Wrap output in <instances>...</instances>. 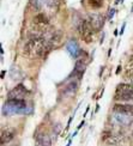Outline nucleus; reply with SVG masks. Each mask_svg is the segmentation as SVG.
<instances>
[{"mask_svg": "<svg viewBox=\"0 0 133 146\" xmlns=\"http://www.w3.org/2000/svg\"><path fill=\"white\" fill-rule=\"evenodd\" d=\"M52 42L45 36L34 35L24 46V54L29 58H43L52 49Z\"/></svg>", "mask_w": 133, "mask_h": 146, "instance_id": "1", "label": "nucleus"}, {"mask_svg": "<svg viewBox=\"0 0 133 146\" xmlns=\"http://www.w3.org/2000/svg\"><path fill=\"white\" fill-rule=\"evenodd\" d=\"M77 31L85 43H90V42H92L94 34L96 30L89 19H80L79 24L77 25Z\"/></svg>", "mask_w": 133, "mask_h": 146, "instance_id": "2", "label": "nucleus"}, {"mask_svg": "<svg viewBox=\"0 0 133 146\" xmlns=\"http://www.w3.org/2000/svg\"><path fill=\"white\" fill-rule=\"evenodd\" d=\"M116 101L133 100V84H119L115 90Z\"/></svg>", "mask_w": 133, "mask_h": 146, "instance_id": "3", "label": "nucleus"}, {"mask_svg": "<svg viewBox=\"0 0 133 146\" xmlns=\"http://www.w3.org/2000/svg\"><path fill=\"white\" fill-rule=\"evenodd\" d=\"M28 95V90L24 88V85L19 84L17 86L10 91L9 94V98H17V100H23L24 97Z\"/></svg>", "mask_w": 133, "mask_h": 146, "instance_id": "4", "label": "nucleus"}, {"mask_svg": "<svg viewBox=\"0 0 133 146\" xmlns=\"http://www.w3.org/2000/svg\"><path fill=\"white\" fill-rule=\"evenodd\" d=\"M35 146H52V140L47 133H37L35 138Z\"/></svg>", "mask_w": 133, "mask_h": 146, "instance_id": "5", "label": "nucleus"}, {"mask_svg": "<svg viewBox=\"0 0 133 146\" xmlns=\"http://www.w3.org/2000/svg\"><path fill=\"white\" fill-rule=\"evenodd\" d=\"M15 134H16V131L15 129H3L1 133H0V141H1L3 145L5 144H9L12 139L15 138Z\"/></svg>", "mask_w": 133, "mask_h": 146, "instance_id": "6", "label": "nucleus"}, {"mask_svg": "<svg viewBox=\"0 0 133 146\" xmlns=\"http://www.w3.org/2000/svg\"><path fill=\"white\" fill-rule=\"evenodd\" d=\"M6 106L10 107L12 110H22L25 108V102L23 100H17V98H9V101L6 102Z\"/></svg>", "mask_w": 133, "mask_h": 146, "instance_id": "7", "label": "nucleus"}, {"mask_svg": "<svg viewBox=\"0 0 133 146\" xmlns=\"http://www.w3.org/2000/svg\"><path fill=\"white\" fill-rule=\"evenodd\" d=\"M114 111L126 115H133V104H115Z\"/></svg>", "mask_w": 133, "mask_h": 146, "instance_id": "8", "label": "nucleus"}, {"mask_svg": "<svg viewBox=\"0 0 133 146\" xmlns=\"http://www.w3.org/2000/svg\"><path fill=\"white\" fill-rule=\"evenodd\" d=\"M34 23H35L37 27L43 28V27H47L48 24H49V19H48V17H47L45 13H39V15L35 16Z\"/></svg>", "mask_w": 133, "mask_h": 146, "instance_id": "9", "label": "nucleus"}, {"mask_svg": "<svg viewBox=\"0 0 133 146\" xmlns=\"http://www.w3.org/2000/svg\"><path fill=\"white\" fill-rule=\"evenodd\" d=\"M90 22H91L92 27L95 28L96 31H98V30L101 29V27L103 25V18H102V16L100 15H92L91 17H90Z\"/></svg>", "mask_w": 133, "mask_h": 146, "instance_id": "10", "label": "nucleus"}, {"mask_svg": "<svg viewBox=\"0 0 133 146\" xmlns=\"http://www.w3.org/2000/svg\"><path fill=\"white\" fill-rule=\"evenodd\" d=\"M89 4L92 9H101L103 5V0H89Z\"/></svg>", "mask_w": 133, "mask_h": 146, "instance_id": "11", "label": "nucleus"}, {"mask_svg": "<svg viewBox=\"0 0 133 146\" xmlns=\"http://www.w3.org/2000/svg\"><path fill=\"white\" fill-rule=\"evenodd\" d=\"M125 78H126V79H131V80H133V66H132V67H130L127 71H126V73H125Z\"/></svg>", "mask_w": 133, "mask_h": 146, "instance_id": "12", "label": "nucleus"}]
</instances>
